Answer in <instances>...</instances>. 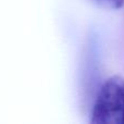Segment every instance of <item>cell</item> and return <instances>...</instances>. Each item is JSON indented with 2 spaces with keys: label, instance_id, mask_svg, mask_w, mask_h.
<instances>
[{
  "label": "cell",
  "instance_id": "1",
  "mask_svg": "<svg viewBox=\"0 0 124 124\" xmlns=\"http://www.w3.org/2000/svg\"><path fill=\"white\" fill-rule=\"evenodd\" d=\"M90 116L93 124H124V77L112 75L103 82Z\"/></svg>",
  "mask_w": 124,
  "mask_h": 124
},
{
  "label": "cell",
  "instance_id": "2",
  "mask_svg": "<svg viewBox=\"0 0 124 124\" xmlns=\"http://www.w3.org/2000/svg\"><path fill=\"white\" fill-rule=\"evenodd\" d=\"M90 1L108 10H118L124 6V0H90Z\"/></svg>",
  "mask_w": 124,
  "mask_h": 124
}]
</instances>
